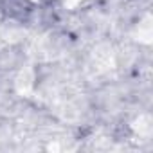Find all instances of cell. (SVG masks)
<instances>
[{
    "mask_svg": "<svg viewBox=\"0 0 153 153\" xmlns=\"http://www.w3.org/2000/svg\"><path fill=\"white\" fill-rule=\"evenodd\" d=\"M16 90L22 94V96H29L31 92H33V88H34V74H33V70H22L20 74H18V78H16Z\"/></svg>",
    "mask_w": 153,
    "mask_h": 153,
    "instance_id": "cell-1",
    "label": "cell"
},
{
    "mask_svg": "<svg viewBox=\"0 0 153 153\" xmlns=\"http://www.w3.org/2000/svg\"><path fill=\"white\" fill-rule=\"evenodd\" d=\"M131 128L135 130V133H137L139 137H148V135L151 133V130H153L151 117H149L148 114H142V115H139V117L135 119V123L131 124Z\"/></svg>",
    "mask_w": 153,
    "mask_h": 153,
    "instance_id": "cell-2",
    "label": "cell"
},
{
    "mask_svg": "<svg viewBox=\"0 0 153 153\" xmlns=\"http://www.w3.org/2000/svg\"><path fill=\"white\" fill-rule=\"evenodd\" d=\"M137 36H139V42H142V43H149L151 42V16L149 15H146L144 20L139 24Z\"/></svg>",
    "mask_w": 153,
    "mask_h": 153,
    "instance_id": "cell-3",
    "label": "cell"
},
{
    "mask_svg": "<svg viewBox=\"0 0 153 153\" xmlns=\"http://www.w3.org/2000/svg\"><path fill=\"white\" fill-rule=\"evenodd\" d=\"M79 2H81V0H65V6L67 7H76Z\"/></svg>",
    "mask_w": 153,
    "mask_h": 153,
    "instance_id": "cell-4",
    "label": "cell"
},
{
    "mask_svg": "<svg viewBox=\"0 0 153 153\" xmlns=\"http://www.w3.org/2000/svg\"><path fill=\"white\" fill-rule=\"evenodd\" d=\"M34 2H38V0H34Z\"/></svg>",
    "mask_w": 153,
    "mask_h": 153,
    "instance_id": "cell-5",
    "label": "cell"
}]
</instances>
